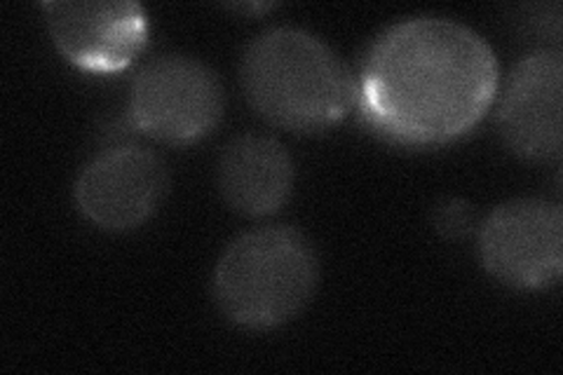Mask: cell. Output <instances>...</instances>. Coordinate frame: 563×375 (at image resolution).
Returning <instances> with one entry per match:
<instances>
[{
  "label": "cell",
  "instance_id": "5",
  "mask_svg": "<svg viewBox=\"0 0 563 375\" xmlns=\"http://www.w3.org/2000/svg\"><path fill=\"white\" fill-rule=\"evenodd\" d=\"M484 271L519 291L548 289L563 271V211L540 198L509 200L479 225Z\"/></svg>",
  "mask_w": 563,
  "mask_h": 375
},
{
  "label": "cell",
  "instance_id": "4",
  "mask_svg": "<svg viewBox=\"0 0 563 375\" xmlns=\"http://www.w3.org/2000/svg\"><path fill=\"white\" fill-rule=\"evenodd\" d=\"M223 87L205 62L163 55L139 70L130 89V120L139 132L172 146L196 144L223 118Z\"/></svg>",
  "mask_w": 563,
  "mask_h": 375
},
{
  "label": "cell",
  "instance_id": "8",
  "mask_svg": "<svg viewBox=\"0 0 563 375\" xmlns=\"http://www.w3.org/2000/svg\"><path fill=\"white\" fill-rule=\"evenodd\" d=\"M49 35L62 55L82 70L113 74L128 68L148 38V20L139 3H45Z\"/></svg>",
  "mask_w": 563,
  "mask_h": 375
},
{
  "label": "cell",
  "instance_id": "10",
  "mask_svg": "<svg viewBox=\"0 0 563 375\" xmlns=\"http://www.w3.org/2000/svg\"><path fill=\"white\" fill-rule=\"evenodd\" d=\"M432 223L444 240H465L477 228V213L470 202L449 198L434 207Z\"/></svg>",
  "mask_w": 563,
  "mask_h": 375
},
{
  "label": "cell",
  "instance_id": "7",
  "mask_svg": "<svg viewBox=\"0 0 563 375\" xmlns=\"http://www.w3.org/2000/svg\"><path fill=\"white\" fill-rule=\"evenodd\" d=\"M509 151L531 163H556L563 148V55L540 47L515 66L498 109Z\"/></svg>",
  "mask_w": 563,
  "mask_h": 375
},
{
  "label": "cell",
  "instance_id": "1",
  "mask_svg": "<svg viewBox=\"0 0 563 375\" xmlns=\"http://www.w3.org/2000/svg\"><path fill=\"white\" fill-rule=\"evenodd\" d=\"M498 59L477 31L411 16L378 33L355 78L362 122L397 146H444L477 128L498 95Z\"/></svg>",
  "mask_w": 563,
  "mask_h": 375
},
{
  "label": "cell",
  "instance_id": "2",
  "mask_svg": "<svg viewBox=\"0 0 563 375\" xmlns=\"http://www.w3.org/2000/svg\"><path fill=\"white\" fill-rule=\"evenodd\" d=\"M252 109L273 128L324 132L355 106V76L322 38L294 26L258 33L240 62Z\"/></svg>",
  "mask_w": 563,
  "mask_h": 375
},
{
  "label": "cell",
  "instance_id": "3",
  "mask_svg": "<svg viewBox=\"0 0 563 375\" xmlns=\"http://www.w3.org/2000/svg\"><path fill=\"white\" fill-rule=\"evenodd\" d=\"M320 284V258L306 232L261 225L221 252L211 296L219 312L246 331H271L301 315Z\"/></svg>",
  "mask_w": 563,
  "mask_h": 375
},
{
  "label": "cell",
  "instance_id": "9",
  "mask_svg": "<svg viewBox=\"0 0 563 375\" xmlns=\"http://www.w3.org/2000/svg\"><path fill=\"white\" fill-rule=\"evenodd\" d=\"M294 178V159L287 146L268 134H240L219 155L217 186L221 198L246 219H266L285 209Z\"/></svg>",
  "mask_w": 563,
  "mask_h": 375
},
{
  "label": "cell",
  "instance_id": "6",
  "mask_svg": "<svg viewBox=\"0 0 563 375\" xmlns=\"http://www.w3.org/2000/svg\"><path fill=\"white\" fill-rule=\"evenodd\" d=\"M167 190L169 174L163 159L144 146L122 144L101 151L82 167L74 200L92 225L128 232L161 209Z\"/></svg>",
  "mask_w": 563,
  "mask_h": 375
}]
</instances>
